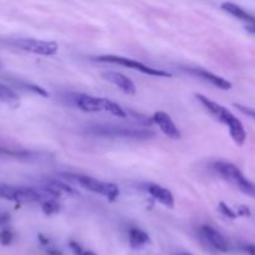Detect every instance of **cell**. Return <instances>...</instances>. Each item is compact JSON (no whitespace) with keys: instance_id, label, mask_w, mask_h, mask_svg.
I'll use <instances>...</instances> for the list:
<instances>
[{"instance_id":"cell-1","label":"cell","mask_w":255,"mask_h":255,"mask_svg":"<svg viewBox=\"0 0 255 255\" xmlns=\"http://www.w3.org/2000/svg\"><path fill=\"white\" fill-rule=\"evenodd\" d=\"M62 178L72 182L74 184L82 187L94 193L101 194L105 198L109 199L110 202H115L120 196V188L117 184L111 183V182H102L94 177L84 176V174H71V173H62Z\"/></svg>"},{"instance_id":"cell-16","label":"cell","mask_w":255,"mask_h":255,"mask_svg":"<svg viewBox=\"0 0 255 255\" xmlns=\"http://www.w3.org/2000/svg\"><path fill=\"white\" fill-rule=\"evenodd\" d=\"M101 102H102V111L110 112L111 115L116 117H121V119H126L127 117V112L120 106L119 104H116L115 101L109 99H104L101 97Z\"/></svg>"},{"instance_id":"cell-32","label":"cell","mask_w":255,"mask_h":255,"mask_svg":"<svg viewBox=\"0 0 255 255\" xmlns=\"http://www.w3.org/2000/svg\"><path fill=\"white\" fill-rule=\"evenodd\" d=\"M179 255H193V254H191V253H181Z\"/></svg>"},{"instance_id":"cell-13","label":"cell","mask_w":255,"mask_h":255,"mask_svg":"<svg viewBox=\"0 0 255 255\" xmlns=\"http://www.w3.org/2000/svg\"><path fill=\"white\" fill-rule=\"evenodd\" d=\"M76 106L79 107L81 111L84 112H100L102 111V102L101 97H94L90 95H77L76 99Z\"/></svg>"},{"instance_id":"cell-9","label":"cell","mask_w":255,"mask_h":255,"mask_svg":"<svg viewBox=\"0 0 255 255\" xmlns=\"http://www.w3.org/2000/svg\"><path fill=\"white\" fill-rule=\"evenodd\" d=\"M188 72L196 75V76H198L199 79L204 80V81L209 82V84L213 85L214 87H217V89L219 90H224V91H227V90L232 89V82H229L228 80H226L224 77L218 76V75L213 74V72L211 71H207V70L204 69L194 67V69H189Z\"/></svg>"},{"instance_id":"cell-22","label":"cell","mask_w":255,"mask_h":255,"mask_svg":"<svg viewBox=\"0 0 255 255\" xmlns=\"http://www.w3.org/2000/svg\"><path fill=\"white\" fill-rule=\"evenodd\" d=\"M12 239H14V236H12V233L9 229H4L2 232H0V244L9 246V244H11Z\"/></svg>"},{"instance_id":"cell-17","label":"cell","mask_w":255,"mask_h":255,"mask_svg":"<svg viewBox=\"0 0 255 255\" xmlns=\"http://www.w3.org/2000/svg\"><path fill=\"white\" fill-rule=\"evenodd\" d=\"M0 101L10 105V106H17L19 105V97L11 89L0 84Z\"/></svg>"},{"instance_id":"cell-6","label":"cell","mask_w":255,"mask_h":255,"mask_svg":"<svg viewBox=\"0 0 255 255\" xmlns=\"http://www.w3.org/2000/svg\"><path fill=\"white\" fill-rule=\"evenodd\" d=\"M152 121H153V124H156L157 126L159 127V129H161L168 138H181V132H179L178 127L176 126V124H174L173 120L171 119V116H169L168 114H166V112L163 111L154 112V115L152 116Z\"/></svg>"},{"instance_id":"cell-11","label":"cell","mask_w":255,"mask_h":255,"mask_svg":"<svg viewBox=\"0 0 255 255\" xmlns=\"http://www.w3.org/2000/svg\"><path fill=\"white\" fill-rule=\"evenodd\" d=\"M201 233L202 236L207 239V242H208L212 247H214L217 251L223 252V253L228 252V243H227V241L224 239V237L222 236L218 231H216L213 227L202 226Z\"/></svg>"},{"instance_id":"cell-23","label":"cell","mask_w":255,"mask_h":255,"mask_svg":"<svg viewBox=\"0 0 255 255\" xmlns=\"http://www.w3.org/2000/svg\"><path fill=\"white\" fill-rule=\"evenodd\" d=\"M25 89L30 90V91H32L34 94L39 95V96H42V97H49V94H47L46 90H44L42 87L37 86V85H32V84H25L24 85Z\"/></svg>"},{"instance_id":"cell-24","label":"cell","mask_w":255,"mask_h":255,"mask_svg":"<svg viewBox=\"0 0 255 255\" xmlns=\"http://www.w3.org/2000/svg\"><path fill=\"white\" fill-rule=\"evenodd\" d=\"M69 246H70V248L72 249V251H74V253L76 254V255H82L84 253H82V249H81V247L79 246V244L76 243V242H74V241H71L69 243Z\"/></svg>"},{"instance_id":"cell-27","label":"cell","mask_w":255,"mask_h":255,"mask_svg":"<svg viewBox=\"0 0 255 255\" xmlns=\"http://www.w3.org/2000/svg\"><path fill=\"white\" fill-rule=\"evenodd\" d=\"M39 241H40V243L42 244V246H47V244H49V239L45 238L42 234H39Z\"/></svg>"},{"instance_id":"cell-15","label":"cell","mask_w":255,"mask_h":255,"mask_svg":"<svg viewBox=\"0 0 255 255\" xmlns=\"http://www.w3.org/2000/svg\"><path fill=\"white\" fill-rule=\"evenodd\" d=\"M128 236H129V244H131L132 248L134 249L141 248V247H143L144 244H147L149 242L148 234H147L146 232L142 231V229L136 228V227L129 229Z\"/></svg>"},{"instance_id":"cell-18","label":"cell","mask_w":255,"mask_h":255,"mask_svg":"<svg viewBox=\"0 0 255 255\" xmlns=\"http://www.w3.org/2000/svg\"><path fill=\"white\" fill-rule=\"evenodd\" d=\"M46 184L54 187L55 189H57V191L61 192V193L70 194V196H76V194H79V192H77L74 187L69 186V184L64 183V182H61V181H57V179H51V181H47Z\"/></svg>"},{"instance_id":"cell-21","label":"cell","mask_w":255,"mask_h":255,"mask_svg":"<svg viewBox=\"0 0 255 255\" xmlns=\"http://www.w3.org/2000/svg\"><path fill=\"white\" fill-rule=\"evenodd\" d=\"M218 208H219V211H221V213L224 214L226 217H228V218L236 219L237 217H238V214H237L236 212H234L233 209L228 206V204L224 203V202H219Z\"/></svg>"},{"instance_id":"cell-19","label":"cell","mask_w":255,"mask_h":255,"mask_svg":"<svg viewBox=\"0 0 255 255\" xmlns=\"http://www.w3.org/2000/svg\"><path fill=\"white\" fill-rule=\"evenodd\" d=\"M41 208L46 216H52V214H56L60 212V204L55 201V198H50L42 203Z\"/></svg>"},{"instance_id":"cell-2","label":"cell","mask_w":255,"mask_h":255,"mask_svg":"<svg viewBox=\"0 0 255 255\" xmlns=\"http://www.w3.org/2000/svg\"><path fill=\"white\" fill-rule=\"evenodd\" d=\"M90 133L102 137H121V138H136L146 139L153 136V132L144 128H134V127L111 126V125H97L90 128Z\"/></svg>"},{"instance_id":"cell-30","label":"cell","mask_w":255,"mask_h":255,"mask_svg":"<svg viewBox=\"0 0 255 255\" xmlns=\"http://www.w3.org/2000/svg\"><path fill=\"white\" fill-rule=\"evenodd\" d=\"M9 219H10V217L7 216V214H0V224L5 223V222H7Z\"/></svg>"},{"instance_id":"cell-26","label":"cell","mask_w":255,"mask_h":255,"mask_svg":"<svg viewBox=\"0 0 255 255\" xmlns=\"http://www.w3.org/2000/svg\"><path fill=\"white\" fill-rule=\"evenodd\" d=\"M244 251H246L249 255H255V246H253V244L246 246L244 247Z\"/></svg>"},{"instance_id":"cell-25","label":"cell","mask_w":255,"mask_h":255,"mask_svg":"<svg viewBox=\"0 0 255 255\" xmlns=\"http://www.w3.org/2000/svg\"><path fill=\"white\" fill-rule=\"evenodd\" d=\"M237 214H238V216H242V217H249V216H251V211H249L248 207L239 206Z\"/></svg>"},{"instance_id":"cell-3","label":"cell","mask_w":255,"mask_h":255,"mask_svg":"<svg viewBox=\"0 0 255 255\" xmlns=\"http://www.w3.org/2000/svg\"><path fill=\"white\" fill-rule=\"evenodd\" d=\"M214 167L226 181L234 184L239 191L251 197H255V186L244 177V174L236 164L229 163V162H217Z\"/></svg>"},{"instance_id":"cell-14","label":"cell","mask_w":255,"mask_h":255,"mask_svg":"<svg viewBox=\"0 0 255 255\" xmlns=\"http://www.w3.org/2000/svg\"><path fill=\"white\" fill-rule=\"evenodd\" d=\"M222 9L226 12H228V14H231L232 16L237 17V19L242 20V21H246L247 24H255V16L251 15L249 12H247L243 7L234 4V2H223L222 4Z\"/></svg>"},{"instance_id":"cell-10","label":"cell","mask_w":255,"mask_h":255,"mask_svg":"<svg viewBox=\"0 0 255 255\" xmlns=\"http://www.w3.org/2000/svg\"><path fill=\"white\" fill-rule=\"evenodd\" d=\"M147 192H148V194L154 201L163 204L167 208H173L174 207V197L169 189L164 188V187L159 186V184L151 183L147 186Z\"/></svg>"},{"instance_id":"cell-5","label":"cell","mask_w":255,"mask_h":255,"mask_svg":"<svg viewBox=\"0 0 255 255\" xmlns=\"http://www.w3.org/2000/svg\"><path fill=\"white\" fill-rule=\"evenodd\" d=\"M11 44L16 46L17 49L31 52V54L42 55V56H51V55L56 54L57 50H59L57 42L36 39H16L12 40Z\"/></svg>"},{"instance_id":"cell-29","label":"cell","mask_w":255,"mask_h":255,"mask_svg":"<svg viewBox=\"0 0 255 255\" xmlns=\"http://www.w3.org/2000/svg\"><path fill=\"white\" fill-rule=\"evenodd\" d=\"M47 254L49 255H62V253L57 249H47Z\"/></svg>"},{"instance_id":"cell-7","label":"cell","mask_w":255,"mask_h":255,"mask_svg":"<svg viewBox=\"0 0 255 255\" xmlns=\"http://www.w3.org/2000/svg\"><path fill=\"white\" fill-rule=\"evenodd\" d=\"M196 97L197 100H198V101L206 107V110L212 115V116L216 117V119L218 120L219 122H222L223 125H227L228 120L231 119V116L233 115L228 109H227V107L222 106V105H219L218 102L208 99V97L204 96V95L202 94H197Z\"/></svg>"},{"instance_id":"cell-8","label":"cell","mask_w":255,"mask_h":255,"mask_svg":"<svg viewBox=\"0 0 255 255\" xmlns=\"http://www.w3.org/2000/svg\"><path fill=\"white\" fill-rule=\"evenodd\" d=\"M102 77H104L106 81L111 82L115 86L119 87L121 91H124L125 94L127 95H134L137 92V87L134 85V82L132 81L131 79L126 76V75L121 74V72L117 71H106L102 74Z\"/></svg>"},{"instance_id":"cell-31","label":"cell","mask_w":255,"mask_h":255,"mask_svg":"<svg viewBox=\"0 0 255 255\" xmlns=\"http://www.w3.org/2000/svg\"><path fill=\"white\" fill-rule=\"evenodd\" d=\"M82 255H96V254H95L94 252H85V253Z\"/></svg>"},{"instance_id":"cell-20","label":"cell","mask_w":255,"mask_h":255,"mask_svg":"<svg viewBox=\"0 0 255 255\" xmlns=\"http://www.w3.org/2000/svg\"><path fill=\"white\" fill-rule=\"evenodd\" d=\"M0 156L14 157V158H30L32 153L29 151H14V149H7L0 147Z\"/></svg>"},{"instance_id":"cell-28","label":"cell","mask_w":255,"mask_h":255,"mask_svg":"<svg viewBox=\"0 0 255 255\" xmlns=\"http://www.w3.org/2000/svg\"><path fill=\"white\" fill-rule=\"evenodd\" d=\"M246 29L247 31L252 32V34H255V24H247Z\"/></svg>"},{"instance_id":"cell-4","label":"cell","mask_w":255,"mask_h":255,"mask_svg":"<svg viewBox=\"0 0 255 255\" xmlns=\"http://www.w3.org/2000/svg\"><path fill=\"white\" fill-rule=\"evenodd\" d=\"M96 61L101 62H110V64H119L122 65L125 67H128V69L136 70V71L142 72L144 75H148V76H154V77H172V74L169 72L163 71V70L154 69V67L147 66L143 62L137 61V60L128 59V57L124 56H117V55H101V56H97Z\"/></svg>"},{"instance_id":"cell-12","label":"cell","mask_w":255,"mask_h":255,"mask_svg":"<svg viewBox=\"0 0 255 255\" xmlns=\"http://www.w3.org/2000/svg\"><path fill=\"white\" fill-rule=\"evenodd\" d=\"M226 126L228 127L229 133H231V137L233 138V141L236 142L238 146H243V144L246 143L247 132L241 120H239L238 117L234 116V115H232Z\"/></svg>"}]
</instances>
